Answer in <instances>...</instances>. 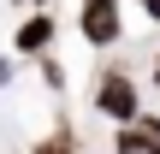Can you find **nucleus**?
I'll return each mask as SVG.
<instances>
[{"mask_svg":"<svg viewBox=\"0 0 160 154\" xmlns=\"http://www.w3.org/2000/svg\"><path fill=\"white\" fill-rule=\"evenodd\" d=\"M95 113L113 119V125H137V119H142V95H137V83H131L119 65L101 71V83H95Z\"/></svg>","mask_w":160,"mask_h":154,"instance_id":"obj_1","label":"nucleus"},{"mask_svg":"<svg viewBox=\"0 0 160 154\" xmlns=\"http://www.w3.org/2000/svg\"><path fill=\"white\" fill-rule=\"evenodd\" d=\"M142 6H148V18H154V24H160V0H142Z\"/></svg>","mask_w":160,"mask_h":154,"instance_id":"obj_6","label":"nucleus"},{"mask_svg":"<svg viewBox=\"0 0 160 154\" xmlns=\"http://www.w3.org/2000/svg\"><path fill=\"white\" fill-rule=\"evenodd\" d=\"M42 77H48V83L59 89V83H65V71H59V59H48V53H42Z\"/></svg>","mask_w":160,"mask_h":154,"instance_id":"obj_5","label":"nucleus"},{"mask_svg":"<svg viewBox=\"0 0 160 154\" xmlns=\"http://www.w3.org/2000/svg\"><path fill=\"white\" fill-rule=\"evenodd\" d=\"M154 89H160V53H154Z\"/></svg>","mask_w":160,"mask_h":154,"instance_id":"obj_7","label":"nucleus"},{"mask_svg":"<svg viewBox=\"0 0 160 154\" xmlns=\"http://www.w3.org/2000/svg\"><path fill=\"white\" fill-rule=\"evenodd\" d=\"M36 6H42V0H36Z\"/></svg>","mask_w":160,"mask_h":154,"instance_id":"obj_8","label":"nucleus"},{"mask_svg":"<svg viewBox=\"0 0 160 154\" xmlns=\"http://www.w3.org/2000/svg\"><path fill=\"white\" fill-rule=\"evenodd\" d=\"M48 42H53V18H48V12H30V18L18 24V36H12V47H18V53H30V59H42V53H48Z\"/></svg>","mask_w":160,"mask_h":154,"instance_id":"obj_3","label":"nucleus"},{"mask_svg":"<svg viewBox=\"0 0 160 154\" xmlns=\"http://www.w3.org/2000/svg\"><path fill=\"white\" fill-rule=\"evenodd\" d=\"M30 154H77V142H71V131H59V137H48V142H36Z\"/></svg>","mask_w":160,"mask_h":154,"instance_id":"obj_4","label":"nucleus"},{"mask_svg":"<svg viewBox=\"0 0 160 154\" xmlns=\"http://www.w3.org/2000/svg\"><path fill=\"white\" fill-rule=\"evenodd\" d=\"M77 36H83L89 47H119V36H125L119 0H83V6H77Z\"/></svg>","mask_w":160,"mask_h":154,"instance_id":"obj_2","label":"nucleus"}]
</instances>
